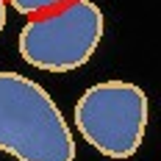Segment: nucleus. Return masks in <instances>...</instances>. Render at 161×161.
Returning <instances> with one entry per match:
<instances>
[{"instance_id": "39448f33", "label": "nucleus", "mask_w": 161, "mask_h": 161, "mask_svg": "<svg viewBox=\"0 0 161 161\" xmlns=\"http://www.w3.org/2000/svg\"><path fill=\"white\" fill-rule=\"evenodd\" d=\"M6 6H8V0H0V33L6 28Z\"/></svg>"}, {"instance_id": "f03ea898", "label": "nucleus", "mask_w": 161, "mask_h": 161, "mask_svg": "<svg viewBox=\"0 0 161 161\" xmlns=\"http://www.w3.org/2000/svg\"><path fill=\"white\" fill-rule=\"evenodd\" d=\"M106 31L103 11L92 0H69L64 6L31 17L17 39L25 64L45 72L80 69L92 56Z\"/></svg>"}, {"instance_id": "f257e3e1", "label": "nucleus", "mask_w": 161, "mask_h": 161, "mask_svg": "<svg viewBox=\"0 0 161 161\" xmlns=\"http://www.w3.org/2000/svg\"><path fill=\"white\" fill-rule=\"evenodd\" d=\"M0 153L17 161H75V139L61 108L19 72H0Z\"/></svg>"}, {"instance_id": "7ed1b4c3", "label": "nucleus", "mask_w": 161, "mask_h": 161, "mask_svg": "<svg viewBox=\"0 0 161 161\" xmlns=\"http://www.w3.org/2000/svg\"><path fill=\"white\" fill-rule=\"evenodd\" d=\"M150 117L147 92L130 80H103L75 103V128L106 158H130L142 147Z\"/></svg>"}, {"instance_id": "20e7f679", "label": "nucleus", "mask_w": 161, "mask_h": 161, "mask_svg": "<svg viewBox=\"0 0 161 161\" xmlns=\"http://www.w3.org/2000/svg\"><path fill=\"white\" fill-rule=\"evenodd\" d=\"M11 6H14V11L25 17H36V14H45V11H53V8H58V6H64L69 0H8Z\"/></svg>"}]
</instances>
